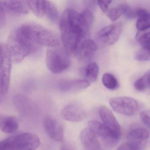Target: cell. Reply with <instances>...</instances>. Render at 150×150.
Returning <instances> with one entry per match:
<instances>
[{"label": "cell", "instance_id": "1", "mask_svg": "<svg viewBox=\"0 0 150 150\" xmlns=\"http://www.w3.org/2000/svg\"><path fill=\"white\" fill-rule=\"evenodd\" d=\"M94 16L88 9L79 13L74 9H66L59 22L61 40L68 55L76 53L82 39L88 35Z\"/></svg>", "mask_w": 150, "mask_h": 150}, {"label": "cell", "instance_id": "2", "mask_svg": "<svg viewBox=\"0 0 150 150\" xmlns=\"http://www.w3.org/2000/svg\"><path fill=\"white\" fill-rule=\"evenodd\" d=\"M21 34L30 43L56 48L60 45L61 40L56 32L34 22H27L17 28Z\"/></svg>", "mask_w": 150, "mask_h": 150}, {"label": "cell", "instance_id": "3", "mask_svg": "<svg viewBox=\"0 0 150 150\" xmlns=\"http://www.w3.org/2000/svg\"><path fill=\"white\" fill-rule=\"evenodd\" d=\"M40 144L41 141L37 135L24 132L0 141V150H35Z\"/></svg>", "mask_w": 150, "mask_h": 150}, {"label": "cell", "instance_id": "4", "mask_svg": "<svg viewBox=\"0 0 150 150\" xmlns=\"http://www.w3.org/2000/svg\"><path fill=\"white\" fill-rule=\"evenodd\" d=\"M31 44L16 28L12 32L6 44L12 61L15 63L22 62L31 52Z\"/></svg>", "mask_w": 150, "mask_h": 150}, {"label": "cell", "instance_id": "5", "mask_svg": "<svg viewBox=\"0 0 150 150\" xmlns=\"http://www.w3.org/2000/svg\"><path fill=\"white\" fill-rule=\"evenodd\" d=\"M46 65L49 70L54 74L63 72L71 64L69 55L62 49L50 48L46 52Z\"/></svg>", "mask_w": 150, "mask_h": 150}, {"label": "cell", "instance_id": "6", "mask_svg": "<svg viewBox=\"0 0 150 150\" xmlns=\"http://www.w3.org/2000/svg\"><path fill=\"white\" fill-rule=\"evenodd\" d=\"M12 59L6 45L0 43V93L6 94L10 86Z\"/></svg>", "mask_w": 150, "mask_h": 150}, {"label": "cell", "instance_id": "7", "mask_svg": "<svg viewBox=\"0 0 150 150\" xmlns=\"http://www.w3.org/2000/svg\"><path fill=\"white\" fill-rule=\"evenodd\" d=\"M109 103L115 112L128 116L134 115L138 109V102L134 98L128 96L110 98Z\"/></svg>", "mask_w": 150, "mask_h": 150}, {"label": "cell", "instance_id": "8", "mask_svg": "<svg viewBox=\"0 0 150 150\" xmlns=\"http://www.w3.org/2000/svg\"><path fill=\"white\" fill-rule=\"evenodd\" d=\"M122 29V25L121 23H117L108 25L100 30L96 35V38L102 44L113 45L119 39Z\"/></svg>", "mask_w": 150, "mask_h": 150}, {"label": "cell", "instance_id": "9", "mask_svg": "<svg viewBox=\"0 0 150 150\" xmlns=\"http://www.w3.org/2000/svg\"><path fill=\"white\" fill-rule=\"evenodd\" d=\"M88 125V128L91 129L96 136L101 138L106 144L109 146H113L119 140V138L108 128L103 123L97 120L89 121Z\"/></svg>", "mask_w": 150, "mask_h": 150}, {"label": "cell", "instance_id": "10", "mask_svg": "<svg viewBox=\"0 0 150 150\" xmlns=\"http://www.w3.org/2000/svg\"><path fill=\"white\" fill-rule=\"evenodd\" d=\"M61 117L66 121L77 122L84 120L87 116L86 109L78 103L67 105L61 111Z\"/></svg>", "mask_w": 150, "mask_h": 150}, {"label": "cell", "instance_id": "11", "mask_svg": "<svg viewBox=\"0 0 150 150\" xmlns=\"http://www.w3.org/2000/svg\"><path fill=\"white\" fill-rule=\"evenodd\" d=\"M44 127L48 136L56 141H61L64 137V129L60 122L50 116H45L43 120Z\"/></svg>", "mask_w": 150, "mask_h": 150}, {"label": "cell", "instance_id": "12", "mask_svg": "<svg viewBox=\"0 0 150 150\" xmlns=\"http://www.w3.org/2000/svg\"><path fill=\"white\" fill-rule=\"evenodd\" d=\"M99 113L103 124L120 139L121 126L111 110L106 106H102L99 109Z\"/></svg>", "mask_w": 150, "mask_h": 150}, {"label": "cell", "instance_id": "13", "mask_svg": "<svg viewBox=\"0 0 150 150\" xmlns=\"http://www.w3.org/2000/svg\"><path fill=\"white\" fill-rule=\"evenodd\" d=\"M90 85L85 79H63L59 82L58 87L64 93H76L86 89Z\"/></svg>", "mask_w": 150, "mask_h": 150}, {"label": "cell", "instance_id": "14", "mask_svg": "<svg viewBox=\"0 0 150 150\" xmlns=\"http://www.w3.org/2000/svg\"><path fill=\"white\" fill-rule=\"evenodd\" d=\"M81 142L85 150H100L101 146L97 136L89 128H85L80 133Z\"/></svg>", "mask_w": 150, "mask_h": 150}, {"label": "cell", "instance_id": "15", "mask_svg": "<svg viewBox=\"0 0 150 150\" xmlns=\"http://www.w3.org/2000/svg\"><path fill=\"white\" fill-rule=\"evenodd\" d=\"M97 49V45L94 41L86 39L80 44L75 54L81 60H86L93 56Z\"/></svg>", "mask_w": 150, "mask_h": 150}, {"label": "cell", "instance_id": "16", "mask_svg": "<svg viewBox=\"0 0 150 150\" xmlns=\"http://www.w3.org/2000/svg\"><path fill=\"white\" fill-rule=\"evenodd\" d=\"M13 102L17 110L24 115H30L35 111V107L32 100L23 95L15 96Z\"/></svg>", "mask_w": 150, "mask_h": 150}, {"label": "cell", "instance_id": "17", "mask_svg": "<svg viewBox=\"0 0 150 150\" xmlns=\"http://www.w3.org/2000/svg\"><path fill=\"white\" fill-rule=\"evenodd\" d=\"M2 5L7 9L17 13L27 14L30 11L28 1H7L2 2Z\"/></svg>", "mask_w": 150, "mask_h": 150}, {"label": "cell", "instance_id": "18", "mask_svg": "<svg viewBox=\"0 0 150 150\" xmlns=\"http://www.w3.org/2000/svg\"><path fill=\"white\" fill-rule=\"evenodd\" d=\"M136 16L138 18L136 27L139 31H146L150 28V13L146 9H139L136 11Z\"/></svg>", "mask_w": 150, "mask_h": 150}, {"label": "cell", "instance_id": "19", "mask_svg": "<svg viewBox=\"0 0 150 150\" xmlns=\"http://www.w3.org/2000/svg\"><path fill=\"white\" fill-rule=\"evenodd\" d=\"M18 127V122L14 117L3 116L0 121V129L5 133H13L17 130Z\"/></svg>", "mask_w": 150, "mask_h": 150}, {"label": "cell", "instance_id": "20", "mask_svg": "<svg viewBox=\"0 0 150 150\" xmlns=\"http://www.w3.org/2000/svg\"><path fill=\"white\" fill-rule=\"evenodd\" d=\"M150 132L147 129L144 128H137L130 131L127 135L129 141L139 144L138 143L148 139Z\"/></svg>", "mask_w": 150, "mask_h": 150}, {"label": "cell", "instance_id": "21", "mask_svg": "<svg viewBox=\"0 0 150 150\" xmlns=\"http://www.w3.org/2000/svg\"><path fill=\"white\" fill-rule=\"evenodd\" d=\"M99 73V67L95 62H92L87 66L84 70L85 79L89 83L93 82L96 80Z\"/></svg>", "mask_w": 150, "mask_h": 150}, {"label": "cell", "instance_id": "22", "mask_svg": "<svg viewBox=\"0 0 150 150\" xmlns=\"http://www.w3.org/2000/svg\"><path fill=\"white\" fill-rule=\"evenodd\" d=\"M28 3L30 10H32L37 17L41 18L45 15L46 1H28Z\"/></svg>", "mask_w": 150, "mask_h": 150}, {"label": "cell", "instance_id": "23", "mask_svg": "<svg viewBox=\"0 0 150 150\" xmlns=\"http://www.w3.org/2000/svg\"><path fill=\"white\" fill-rule=\"evenodd\" d=\"M150 71H148L141 78L137 80L134 84L136 90L144 91L150 88Z\"/></svg>", "mask_w": 150, "mask_h": 150}, {"label": "cell", "instance_id": "24", "mask_svg": "<svg viewBox=\"0 0 150 150\" xmlns=\"http://www.w3.org/2000/svg\"><path fill=\"white\" fill-rule=\"evenodd\" d=\"M45 15L50 21L56 23L59 18V13L55 5L50 1H46V8Z\"/></svg>", "mask_w": 150, "mask_h": 150}, {"label": "cell", "instance_id": "25", "mask_svg": "<svg viewBox=\"0 0 150 150\" xmlns=\"http://www.w3.org/2000/svg\"><path fill=\"white\" fill-rule=\"evenodd\" d=\"M102 81L103 86L108 89L115 90L118 87V81L115 77L111 74L109 73L104 74Z\"/></svg>", "mask_w": 150, "mask_h": 150}, {"label": "cell", "instance_id": "26", "mask_svg": "<svg viewBox=\"0 0 150 150\" xmlns=\"http://www.w3.org/2000/svg\"><path fill=\"white\" fill-rule=\"evenodd\" d=\"M146 31H139L137 33L136 37L143 49L150 51V32Z\"/></svg>", "mask_w": 150, "mask_h": 150}, {"label": "cell", "instance_id": "27", "mask_svg": "<svg viewBox=\"0 0 150 150\" xmlns=\"http://www.w3.org/2000/svg\"><path fill=\"white\" fill-rule=\"evenodd\" d=\"M107 14L108 18L112 21L118 20L123 15V9L122 4L116 7L113 8L107 11Z\"/></svg>", "mask_w": 150, "mask_h": 150}, {"label": "cell", "instance_id": "28", "mask_svg": "<svg viewBox=\"0 0 150 150\" xmlns=\"http://www.w3.org/2000/svg\"><path fill=\"white\" fill-rule=\"evenodd\" d=\"M135 59L139 61L144 62L150 60V51L142 49L136 52L135 55Z\"/></svg>", "mask_w": 150, "mask_h": 150}, {"label": "cell", "instance_id": "29", "mask_svg": "<svg viewBox=\"0 0 150 150\" xmlns=\"http://www.w3.org/2000/svg\"><path fill=\"white\" fill-rule=\"evenodd\" d=\"M123 9V15L128 19L130 20L136 17L135 11L127 4H122Z\"/></svg>", "mask_w": 150, "mask_h": 150}, {"label": "cell", "instance_id": "30", "mask_svg": "<svg viewBox=\"0 0 150 150\" xmlns=\"http://www.w3.org/2000/svg\"><path fill=\"white\" fill-rule=\"evenodd\" d=\"M117 150H139V144L129 141L120 145Z\"/></svg>", "mask_w": 150, "mask_h": 150}, {"label": "cell", "instance_id": "31", "mask_svg": "<svg viewBox=\"0 0 150 150\" xmlns=\"http://www.w3.org/2000/svg\"><path fill=\"white\" fill-rule=\"evenodd\" d=\"M140 117L144 123L149 128L150 127V111L145 110L140 113Z\"/></svg>", "mask_w": 150, "mask_h": 150}, {"label": "cell", "instance_id": "32", "mask_svg": "<svg viewBox=\"0 0 150 150\" xmlns=\"http://www.w3.org/2000/svg\"><path fill=\"white\" fill-rule=\"evenodd\" d=\"M97 2L102 11L105 13L108 11V7L111 4L112 1H98Z\"/></svg>", "mask_w": 150, "mask_h": 150}, {"label": "cell", "instance_id": "33", "mask_svg": "<svg viewBox=\"0 0 150 150\" xmlns=\"http://www.w3.org/2000/svg\"><path fill=\"white\" fill-rule=\"evenodd\" d=\"M6 16L4 11V6L0 2V28L4 27L6 23Z\"/></svg>", "mask_w": 150, "mask_h": 150}, {"label": "cell", "instance_id": "34", "mask_svg": "<svg viewBox=\"0 0 150 150\" xmlns=\"http://www.w3.org/2000/svg\"><path fill=\"white\" fill-rule=\"evenodd\" d=\"M60 150H74L72 147L69 146H64Z\"/></svg>", "mask_w": 150, "mask_h": 150}, {"label": "cell", "instance_id": "35", "mask_svg": "<svg viewBox=\"0 0 150 150\" xmlns=\"http://www.w3.org/2000/svg\"><path fill=\"white\" fill-rule=\"evenodd\" d=\"M3 115H0V121L1 120V118H2V117H3Z\"/></svg>", "mask_w": 150, "mask_h": 150}]
</instances>
